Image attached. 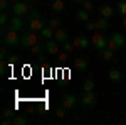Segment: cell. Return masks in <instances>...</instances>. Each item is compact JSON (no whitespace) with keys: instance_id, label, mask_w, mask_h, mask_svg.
Returning <instances> with one entry per match:
<instances>
[{"instance_id":"8d00e7d4","label":"cell","mask_w":126,"mask_h":125,"mask_svg":"<svg viewBox=\"0 0 126 125\" xmlns=\"http://www.w3.org/2000/svg\"><path fill=\"white\" fill-rule=\"evenodd\" d=\"M67 54L69 52H66V51H64L62 54H59V61H66V59H67Z\"/></svg>"},{"instance_id":"484cf974","label":"cell","mask_w":126,"mask_h":125,"mask_svg":"<svg viewBox=\"0 0 126 125\" xmlns=\"http://www.w3.org/2000/svg\"><path fill=\"white\" fill-rule=\"evenodd\" d=\"M9 22H10V17L5 14V12H2V14H0V25L5 27V25H9Z\"/></svg>"},{"instance_id":"7402d4cb","label":"cell","mask_w":126,"mask_h":125,"mask_svg":"<svg viewBox=\"0 0 126 125\" xmlns=\"http://www.w3.org/2000/svg\"><path fill=\"white\" fill-rule=\"evenodd\" d=\"M29 124V120L25 118V117H14V125H27Z\"/></svg>"},{"instance_id":"83f0119b","label":"cell","mask_w":126,"mask_h":125,"mask_svg":"<svg viewBox=\"0 0 126 125\" xmlns=\"http://www.w3.org/2000/svg\"><path fill=\"white\" fill-rule=\"evenodd\" d=\"M81 5H82V9L87 10V12H91V10H93V2H91V0H84Z\"/></svg>"},{"instance_id":"8fae6325","label":"cell","mask_w":126,"mask_h":125,"mask_svg":"<svg viewBox=\"0 0 126 125\" xmlns=\"http://www.w3.org/2000/svg\"><path fill=\"white\" fill-rule=\"evenodd\" d=\"M97 12H99L101 17H106V19H111V17L114 15V9H113L111 5H101Z\"/></svg>"},{"instance_id":"e575fe53","label":"cell","mask_w":126,"mask_h":125,"mask_svg":"<svg viewBox=\"0 0 126 125\" xmlns=\"http://www.w3.org/2000/svg\"><path fill=\"white\" fill-rule=\"evenodd\" d=\"M9 5H10V3H9V0H0V9H2V12H5Z\"/></svg>"},{"instance_id":"e0dca14e","label":"cell","mask_w":126,"mask_h":125,"mask_svg":"<svg viewBox=\"0 0 126 125\" xmlns=\"http://www.w3.org/2000/svg\"><path fill=\"white\" fill-rule=\"evenodd\" d=\"M50 9L54 10L56 14H61V12H64V9H66V5H64V0H54V2L50 3Z\"/></svg>"},{"instance_id":"603a6c76","label":"cell","mask_w":126,"mask_h":125,"mask_svg":"<svg viewBox=\"0 0 126 125\" xmlns=\"http://www.w3.org/2000/svg\"><path fill=\"white\" fill-rule=\"evenodd\" d=\"M27 19H29V20H32V19H40V12H39V10H35V9H30L29 14H27Z\"/></svg>"},{"instance_id":"f1b7e54d","label":"cell","mask_w":126,"mask_h":125,"mask_svg":"<svg viewBox=\"0 0 126 125\" xmlns=\"http://www.w3.org/2000/svg\"><path fill=\"white\" fill-rule=\"evenodd\" d=\"M49 25H50V27H54V29H59V25H61V20H59L57 17H54V19L49 20Z\"/></svg>"},{"instance_id":"44dd1931","label":"cell","mask_w":126,"mask_h":125,"mask_svg":"<svg viewBox=\"0 0 126 125\" xmlns=\"http://www.w3.org/2000/svg\"><path fill=\"white\" fill-rule=\"evenodd\" d=\"M82 90H84V91H93V90H94V81H93L91 78L86 79V81L82 83Z\"/></svg>"},{"instance_id":"ba28073f","label":"cell","mask_w":126,"mask_h":125,"mask_svg":"<svg viewBox=\"0 0 126 125\" xmlns=\"http://www.w3.org/2000/svg\"><path fill=\"white\" fill-rule=\"evenodd\" d=\"M96 103V96L93 91H84V95L81 96V105L82 106H93Z\"/></svg>"},{"instance_id":"74e56055","label":"cell","mask_w":126,"mask_h":125,"mask_svg":"<svg viewBox=\"0 0 126 125\" xmlns=\"http://www.w3.org/2000/svg\"><path fill=\"white\" fill-rule=\"evenodd\" d=\"M17 2H19V0H9V3H10V5H14V3H17Z\"/></svg>"},{"instance_id":"277c9868","label":"cell","mask_w":126,"mask_h":125,"mask_svg":"<svg viewBox=\"0 0 126 125\" xmlns=\"http://www.w3.org/2000/svg\"><path fill=\"white\" fill-rule=\"evenodd\" d=\"M39 41H37V34L34 32V30H29V32H24V36L20 39V44L24 46V48H32L34 44H37Z\"/></svg>"},{"instance_id":"d6986e66","label":"cell","mask_w":126,"mask_h":125,"mask_svg":"<svg viewBox=\"0 0 126 125\" xmlns=\"http://www.w3.org/2000/svg\"><path fill=\"white\" fill-rule=\"evenodd\" d=\"M113 54H114V51L109 49V48H104L101 51V58L104 59V61H111V59H113Z\"/></svg>"},{"instance_id":"ac0fdd59","label":"cell","mask_w":126,"mask_h":125,"mask_svg":"<svg viewBox=\"0 0 126 125\" xmlns=\"http://www.w3.org/2000/svg\"><path fill=\"white\" fill-rule=\"evenodd\" d=\"M96 25H97V32H104L109 27V22H108L106 17H101V19L96 20Z\"/></svg>"},{"instance_id":"d590c367","label":"cell","mask_w":126,"mask_h":125,"mask_svg":"<svg viewBox=\"0 0 126 125\" xmlns=\"http://www.w3.org/2000/svg\"><path fill=\"white\" fill-rule=\"evenodd\" d=\"M0 58H2V59H7V58H9V54H7V48H5V46L0 49Z\"/></svg>"},{"instance_id":"1f68e13d","label":"cell","mask_w":126,"mask_h":125,"mask_svg":"<svg viewBox=\"0 0 126 125\" xmlns=\"http://www.w3.org/2000/svg\"><path fill=\"white\" fill-rule=\"evenodd\" d=\"M7 66H9V63H7L5 59H2V61H0V73H2V75H5V71H7Z\"/></svg>"},{"instance_id":"836d02e7","label":"cell","mask_w":126,"mask_h":125,"mask_svg":"<svg viewBox=\"0 0 126 125\" xmlns=\"http://www.w3.org/2000/svg\"><path fill=\"white\" fill-rule=\"evenodd\" d=\"M7 59H9V68H12L17 61H19V56H15V54H14V56H10V58H7Z\"/></svg>"},{"instance_id":"5b68a950","label":"cell","mask_w":126,"mask_h":125,"mask_svg":"<svg viewBox=\"0 0 126 125\" xmlns=\"http://www.w3.org/2000/svg\"><path fill=\"white\" fill-rule=\"evenodd\" d=\"M91 42H93V46H94L97 51H103L104 48H108V37L104 34H101V32L94 34V36L91 37Z\"/></svg>"},{"instance_id":"30bf717a","label":"cell","mask_w":126,"mask_h":125,"mask_svg":"<svg viewBox=\"0 0 126 125\" xmlns=\"http://www.w3.org/2000/svg\"><path fill=\"white\" fill-rule=\"evenodd\" d=\"M76 103H78V98L74 95H64V100H62V106L66 108V110H71V108H74L76 106Z\"/></svg>"},{"instance_id":"9c48e42d","label":"cell","mask_w":126,"mask_h":125,"mask_svg":"<svg viewBox=\"0 0 126 125\" xmlns=\"http://www.w3.org/2000/svg\"><path fill=\"white\" fill-rule=\"evenodd\" d=\"M59 48H61V44H59L56 39H47V42H46V51H47L49 54H57Z\"/></svg>"},{"instance_id":"2e32d148","label":"cell","mask_w":126,"mask_h":125,"mask_svg":"<svg viewBox=\"0 0 126 125\" xmlns=\"http://www.w3.org/2000/svg\"><path fill=\"white\" fill-rule=\"evenodd\" d=\"M54 34H56V29L50 27V25H46L44 29L40 30V36L44 39H54Z\"/></svg>"},{"instance_id":"4316f807","label":"cell","mask_w":126,"mask_h":125,"mask_svg":"<svg viewBox=\"0 0 126 125\" xmlns=\"http://www.w3.org/2000/svg\"><path fill=\"white\" fill-rule=\"evenodd\" d=\"M62 48H64L66 52H72V51L76 49V46H74L72 42H64V44H62Z\"/></svg>"},{"instance_id":"cb8c5ba5","label":"cell","mask_w":126,"mask_h":125,"mask_svg":"<svg viewBox=\"0 0 126 125\" xmlns=\"http://www.w3.org/2000/svg\"><path fill=\"white\" fill-rule=\"evenodd\" d=\"M44 46H46V44H42V42H37V44H34V46L30 48V51H32L34 54H40V52H42V49H44Z\"/></svg>"},{"instance_id":"3957f363","label":"cell","mask_w":126,"mask_h":125,"mask_svg":"<svg viewBox=\"0 0 126 125\" xmlns=\"http://www.w3.org/2000/svg\"><path fill=\"white\" fill-rule=\"evenodd\" d=\"M123 46H125V37H123L121 34H118V32H114L111 37L108 39V48L113 49L114 52H116V51H119Z\"/></svg>"},{"instance_id":"52a82bcc","label":"cell","mask_w":126,"mask_h":125,"mask_svg":"<svg viewBox=\"0 0 126 125\" xmlns=\"http://www.w3.org/2000/svg\"><path fill=\"white\" fill-rule=\"evenodd\" d=\"M46 25H47V22H46L44 19H32V20H29V30H34V32H40Z\"/></svg>"},{"instance_id":"6da1fadb","label":"cell","mask_w":126,"mask_h":125,"mask_svg":"<svg viewBox=\"0 0 126 125\" xmlns=\"http://www.w3.org/2000/svg\"><path fill=\"white\" fill-rule=\"evenodd\" d=\"M2 37H3V44L5 46H10V48H14V46H17V44H20V39L19 37V32L17 30H3L2 29Z\"/></svg>"},{"instance_id":"ab89813d","label":"cell","mask_w":126,"mask_h":125,"mask_svg":"<svg viewBox=\"0 0 126 125\" xmlns=\"http://www.w3.org/2000/svg\"><path fill=\"white\" fill-rule=\"evenodd\" d=\"M72 2H76V3H82L84 0H72Z\"/></svg>"},{"instance_id":"f35d334b","label":"cell","mask_w":126,"mask_h":125,"mask_svg":"<svg viewBox=\"0 0 126 125\" xmlns=\"http://www.w3.org/2000/svg\"><path fill=\"white\" fill-rule=\"evenodd\" d=\"M123 27H126V17H123Z\"/></svg>"},{"instance_id":"8992f818","label":"cell","mask_w":126,"mask_h":125,"mask_svg":"<svg viewBox=\"0 0 126 125\" xmlns=\"http://www.w3.org/2000/svg\"><path fill=\"white\" fill-rule=\"evenodd\" d=\"M9 29L17 30V32H22L24 30V17H19V15H14L9 22Z\"/></svg>"},{"instance_id":"ffe728a7","label":"cell","mask_w":126,"mask_h":125,"mask_svg":"<svg viewBox=\"0 0 126 125\" xmlns=\"http://www.w3.org/2000/svg\"><path fill=\"white\" fill-rule=\"evenodd\" d=\"M76 19L78 20H81V22H87L89 20V12L87 10H78V14H76Z\"/></svg>"},{"instance_id":"7a4b0ae2","label":"cell","mask_w":126,"mask_h":125,"mask_svg":"<svg viewBox=\"0 0 126 125\" xmlns=\"http://www.w3.org/2000/svg\"><path fill=\"white\" fill-rule=\"evenodd\" d=\"M29 2H25V0H19L17 3H14L12 5V14L14 15H19V17H27V14H29Z\"/></svg>"},{"instance_id":"f546056e","label":"cell","mask_w":126,"mask_h":125,"mask_svg":"<svg viewBox=\"0 0 126 125\" xmlns=\"http://www.w3.org/2000/svg\"><path fill=\"white\" fill-rule=\"evenodd\" d=\"M56 117H59V118H64V117H66V108H64V106H59L57 110H56Z\"/></svg>"},{"instance_id":"9a60e30c","label":"cell","mask_w":126,"mask_h":125,"mask_svg":"<svg viewBox=\"0 0 126 125\" xmlns=\"http://www.w3.org/2000/svg\"><path fill=\"white\" fill-rule=\"evenodd\" d=\"M74 68L78 69L79 73H84V71H87V61H86L84 58L74 59Z\"/></svg>"},{"instance_id":"4dcf8cb0","label":"cell","mask_w":126,"mask_h":125,"mask_svg":"<svg viewBox=\"0 0 126 125\" xmlns=\"http://www.w3.org/2000/svg\"><path fill=\"white\" fill-rule=\"evenodd\" d=\"M86 29H87V30H96V32H97L96 22H91V20H87V22H86Z\"/></svg>"},{"instance_id":"5bb4252c","label":"cell","mask_w":126,"mask_h":125,"mask_svg":"<svg viewBox=\"0 0 126 125\" xmlns=\"http://www.w3.org/2000/svg\"><path fill=\"white\" fill-rule=\"evenodd\" d=\"M108 78H109L113 83H119V81L123 79V75H121L119 69H109V71H108Z\"/></svg>"},{"instance_id":"7c38bea8","label":"cell","mask_w":126,"mask_h":125,"mask_svg":"<svg viewBox=\"0 0 126 125\" xmlns=\"http://www.w3.org/2000/svg\"><path fill=\"white\" fill-rule=\"evenodd\" d=\"M54 39H56V41H57L59 44L62 46L64 42H67V32H66L64 29H61V27H59V29H56V34H54Z\"/></svg>"},{"instance_id":"4fadbf2b","label":"cell","mask_w":126,"mask_h":125,"mask_svg":"<svg viewBox=\"0 0 126 125\" xmlns=\"http://www.w3.org/2000/svg\"><path fill=\"white\" fill-rule=\"evenodd\" d=\"M72 44H74L76 48H79V49H84V48L89 46V39H87L86 36H78V37L72 41Z\"/></svg>"},{"instance_id":"d6a6232c","label":"cell","mask_w":126,"mask_h":125,"mask_svg":"<svg viewBox=\"0 0 126 125\" xmlns=\"http://www.w3.org/2000/svg\"><path fill=\"white\" fill-rule=\"evenodd\" d=\"M3 117H7V118H14V117H15V112H14L12 108H7V110L3 112Z\"/></svg>"},{"instance_id":"d4e9b609","label":"cell","mask_w":126,"mask_h":125,"mask_svg":"<svg viewBox=\"0 0 126 125\" xmlns=\"http://www.w3.org/2000/svg\"><path fill=\"white\" fill-rule=\"evenodd\" d=\"M118 12H119L121 17H126V0H123V2L118 3Z\"/></svg>"}]
</instances>
